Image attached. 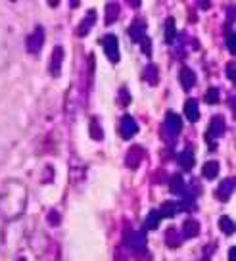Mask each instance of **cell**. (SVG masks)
<instances>
[{
    "instance_id": "cell-1",
    "label": "cell",
    "mask_w": 236,
    "mask_h": 261,
    "mask_svg": "<svg viewBox=\"0 0 236 261\" xmlns=\"http://www.w3.org/2000/svg\"><path fill=\"white\" fill-rule=\"evenodd\" d=\"M29 192L19 179H4L0 182V219L17 221L27 210Z\"/></svg>"
},
{
    "instance_id": "cell-2",
    "label": "cell",
    "mask_w": 236,
    "mask_h": 261,
    "mask_svg": "<svg viewBox=\"0 0 236 261\" xmlns=\"http://www.w3.org/2000/svg\"><path fill=\"white\" fill-rule=\"evenodd\" d=\"M14 58V35L8 25H0V71L6 69Z\"/></svg>"
},
{
    "instance_id": "cell-3",
    "label": "cell",
    "mask_w": 236,
    "mask_h": 261,
    "mask_svg": "<svg viewBox=\"0 0 236 261\" xmlns=\"http://www.w3.org/2000/svg\"><path fill=\"white\" fill-rule=\"evenodd\" d=\"M125 246L133 250L137 255L146 253V234L144 230H135V228H127L125 230Z\"/></svg>"
},
{
    "instance_id": "cell-4",
    "label": "cell",
    "mask_w": 236,
    "mask_h": 261,
    "mask_svg": "<svg viewBox=\"0 0 236 261\" xmlns=\"http://www.w3.org/2000/svg\"><path fill=\"white\" fill-rule=\"evenodd\" d=\"M129 31H130V37L142 44L144 54H150V39L146 37V23H144V19H135Z\"/></svg>"
},
{
    "instance_id": "cell-5",
    "label": "cell",
    "mask_w": 236,
    "mask_h": 261,
    "mask_svg": "<svg viewBox=\"0 0 236 261\" xmlns=\"http://www.w3.org/2000/svg\"><path fill=\"white\" fill-rule=\"evenodd\" d=\"M102 46H104V54L108 56V60L112 64H117L119 62V41L115 35H106L102 39Z\"/></svg>"
},
{
    "instance_id": "cell-6",
    "label": "cell",
    "mask_w": 236,
    "mask_h": 261,
    "mask_svg": "<svg viewBox=\"0 0 236 261\" xmlns=\"http://www.w3.org/2000/svg\"><path fill=\"white\" fill-rule=\"evenodd\" d=\"M42 46H44V29L39 25V27H35V31H31V35L27 37V52H29V54H39Z\"/></svg>"
},
{
    "instance_id": "cell-7",
    "label": "cell",
    "mask_w": 236,
    "mask_h": 261,
    "mask_svg": "<svg viewBox=\"0 0 236 261\" xmlns=\"http://www.w3.org/2000/svg\"><path fill=\"white\" fill-rule=\"evenodd\" d=\"M62 65H64V48H62V46H54L52 56H50V64H48L50 75H52V77H60Z\"/></svg>"
},
{
    "instance_id": "cell-8",
    "label": "cell",
    "mask_w": 236,
    "mask_h": 261,
    "mask_svg": "<svg viewBox=\"0 0 236 261\" xmlns=\"http://www.w3.org/2000/svg\"><path fill=\"white\" fill-rule=\"evenodd\" d=\"M165 130H167V135L171 139L179 137V133L182 130V119H180V115H177L175 112H169V114L165 115Z\"/></svg>"
},
{
    "instance_id": "cell-9",
    "label": "cell",
    "mask_w": 236,
    "mask_h": 261,
    "mask_svg": "<svg viewBox=\"0 0 236 261\" xmlns=\"http://www.w3.org/2000/svg\"><path fill=\"white\" fill-rule=\"evenodd\" d=\"M142 160H144V148L140 146H130L127 150V154H125V165L129 169H137L142 163Z\"/></svg>"
},
{
    "instance_id": "cell-10",
    "label": "cell",
    "mask_w": 236,
    "mask_h": 261,
    "mask_svg": "<svg viewBox=\"0 0 236 261\" xmlns=\"http://www.w3.org/2000/svg\"><path fill=\"white\" fill-rule=\"evenodd\" d=\"M139 133V123L135 121L130 115H123L121 119V135L123 139H133Z\"/></svg>"
},
{
    "instance_id": "cell-11",
    "label": "cell",
    "mask_w": 236,
    "mask_h": 261,
    "mask_svg": "<svg viewBox=\"0 0 236 261\" xmlns=\"http://www.w3.org/2000/svg\"><path fill=\"white\" fill-rule=\"evenodd\" d=\"M223 130H225V119H223V115H215L209 123V130H207V139L209 140H215L219 139L221 135H223Z\"/></svg>"
},
{
    "instance_id": "cell-12",
    "label": "cell",
    "mask_w": 236,
    "mask_h": 261,
    "mask_svg": "<svg viewBox=\"0 0 236 261\" xmlns=\"http://www.w3.org/2000/svg\"><path fill=\"white\" fill-rule=\"evenodd\" d=\"M94 23H96V12H94V10H89L85 19H83L81 23H79V27H77V35H79V37H87Z\"/></svg>"
},
{
    "instance_id": "cell-13",
    "label": "cell",
    "mask_w": 236,
    "mask_h": 261,
    "mask_svg": "<svg viewBox=\"0 0 236 261\" xmlns=\"http://www.w3.org/2000/svg\"><path fill=\"white\" fill-rule=\"evenodd\" d=\"M179 81L185 90H190L196 85V73L190 67H180L179 71Z\"/></svg>"
},
{
    "instance_id": "cell-14",
    "label": "cell",
    "mask_w": 236,
    "mask_h": 261,
    "mask_svg": "<svg viewBox=\"0 0 236 261\" xmlns=\"http://www.w3.org/2000/svg\"><path fill=\"white\" fill-rule=\"evenodd\" d=\"M232 192H234V179H225L217 188V198L221 202H227L228 198L232 196Z\"/></svg>"
},
{
    "instance_id": "cell-15",
    "label": "cell",
    "mask_w": 236,
    "mask_h": 261,
    "mask_svg": "<svg viewBox=\"0 0 236 261\" xmlns=\"http://www.w3.org/2000/svg\"><path fill=\"white\" fill-rule=\"evenodd\" d=\"M198 232H200V223L196 219H187L182 223V232H180L182 238H194L198 237Z\"/></svg>"
},
{
    "instance_id": "cell-16",
    "label": "cell",
    "mask_w": 236,
    "mask_h": 261,
    "mask_svg": "<svg viewBox=\"0 0 236 261\" xmlns=\"http://www.w3.org/2000/svg\"><path fill=\"white\" fill-rule=\"evenodd\" d=\"M185 115H187L188 121H198V117H200V108H198V102H196L194 98H190L187 100V104H185Z\"/></svg>"
},
{
    "instance_id": "cell-17",
    "label": "cell",
    "mask_w": 236,
    "mask_h": 261,
    "mask_svg": "<svg viewBox=\"0 0 236 261\" xmlns=\"http://www.w3.org/2000/svg\"><path fill=\"white\" fill-rule=\"evenodd\" d=\"M142 77H144V81H146L150 87H155V85L160 83V73H158V67H155L154 64H148L146 67H144Z\"/></svg>"
},
{
    "instance_id": "cell-18",
    "label": "cell",
    "mask_w": 236,
    "mask_h": 261,
    "mask_svg": "<svg viewBox=\"0 0 236 261\" xmlns=\"http://www.w3.org/2000/svg\"><path fill=\"white\" fill-rule=\"evenodd\" d=\"M180 242H182V237H180V232L177 228H167V232H165V244L169 246V248H179Z\"/></svg>"
},
{
    "instance_id": "cell-19",
    "label": "cell",
    "mask_w": 236,
    "mask_h": 261,
    "mask_svg": "<svg viewBox=\"0 0 236 261\" xmlns=\"http://www.w3.org/2000/svg\"><path fill=\"white\" fill-rule=\"evenodd\" d=\"M177 162H179V165L182 169H192V165H194V154H192V150L190 148L182 150L179 154V158H177Z\"/></svg>"
},
{
    "instance_id": "cell-20",
    "label": "cell",
    "mask_w": 236,
    "mask_h": 261,
    "mask_svg": "<svg viewBox=\"0 0 236 261\" xmlns=\"http://www.w3.org/2000/svg\"><path fill=\"white\" fill-rule=\"evenodd\" d=\"M117 17H119V4L117 2H110L106 6V23L108 25L115 23Z\"/></svg>"
},
{
    "instance_id": "cell-21",
    "label": "cell",
    "mask_w": 236,
    "mask_h": 261,
    "mask_svg": "<svg viewBox=\"0 0 236 261\" xmlns=\"http://www.w3.org/2000/svg\"><path fill=\"white\" fill-rule=\"evenodd\" d=\"M217 173H219V163L217 162H205L204 163V169H202V175H204L205 179H215L217 177Z\"/></svg>"
},
{
    "instance_id": "cell-22",
    "label": "cell",
    "mask_w": 236,
    "mask_h": 261,
    "mask_svg": "<svg viewBox=\"0 0 236 261\" xmlns=\"http://www.w3.org/2000/svg\"><path fill=\"white\" fill-rule=\"evenodd\" d=\"M158 212H160V215H162V217H175V215H177V212H179V205L173 204V202H169V204H163Z\"/></svg>"
},
{
    "instance_id": "cell-23",
    "label": "cell",
    "mask_w": 236,
    "mask_h": 261,
    "mask_svg": "<svg viewBox=\"0 0 236 261\" xmlns=\"http://www.w3.org/2000/svg\"><path fill=\"white\" fill-rule=\"evenodd\" d=\"M219 228L225 232V234H232V232H234V221L225 215V217H221L219 219Z\"/></svg>"
},
{
    "instance_id": "cell-24",
    "label": "cell",
    "mask_w": 236,
    "mask_h": 261,
    "mask_svg": "<svg viewBox=\"0 0 236 261\" xmlns=\"http://www.w3.org/2000/svg\"><path fill=\"white\" fill-rule=\"evenodd\" d=\"M175 35H177V31H175V19L169 17V19L165 21V41L173 42L175 41Z\"/></svg>"
},
{
    "instance_id": "cell-25",
    "label": "cell",
    "mask_w": 236,
    "mask_h": 261,
    "mask_svg": "<svg viewBox=\"0 0 236 261\" xmlns=\"http://www.w3.org/2000/svg\"><path fill=\"white\" fill-rule=\"evenodd\" d=\"M160 221H162V215H160L158 210H155V212H150V215H148V219H146V228H155L160 225Z\"/></svg>"
},
{
    "instance_id": "cell-26",
    "label": "cell",
    "mask_w": 236,
    "mask_h": 261,
    "mask_svg": "<svg viewBox=\"0 0 236 261\" xmlns=\"http://www.w3.org/2000/svg\"><path fill=\"white\" fill-rule=\"evenodd\" d=\"M90 135H92V139H94V140L104 139L102 129H100V125H98V119H92V121H90Z\"/></svg>"
},
{
    "instance_id": "cell-27",
    "label": "cell",
    "mask_w": 236,
    "mask_h": 261,
    "mask_svg": "<svg viewBox=\"0 0 236 261\" xmlns=\"http://www.w3.org/2000/svg\"><path fill=\"white\" fill-rule=\"evenodd\" d=\"M62 257H60V248H58V244H52L48 248V252H46V257H44V261H60Z\"/></svg>"
},
{
    "instance_id": "cell-28",
    "label": "cell",
    "mask_w": 236,
    "mask_h": 261,
    "mask_svg": "<svg viewBox=\"0 0 236 261\" xmlns=\"http://www.w3.org/2000/svg\"><path fill=\"white\" fill-rule=\"evenodd\" d=\"M171 190L173 192H185V182H182V177L180 175H175L171 180Z\"/></svg>"
},
{
    "instance_id": "cell-29",
    "label": "cell",
    "mask_w": 236,
    "mask_h": 261,
    "mask_svg": "<svg viewBox=\"0 0 236 261\" xmlns=\"http://www.w3.org/2000/svg\"><path fill=\"white\" fill-rule=\"evenodd\" d=\"M205 102L207 104H217L219 102V90L217 89H209L205 92Z\"/></svg>"
},
{
    "instance_id": "cell-30",
    "label": "cell",
    "mask_w": 236,
    "mask_h": 261,
    "mask_svg": "<svg viewBox=\"0 0 236 261\" xmlns=\"http://www.w3.org/2000/svg\"><path fill=\"white\" fill-rule=\"evenodd\" d=\"M227 48L230 50V54H234V33H227Z\"/></svg>"
},
{
    "instance_id": "cell-31",
    "label": "cell",
    "mask_w": 236,
    "mask_h": 261,
    "mask_svg": "<svg viewBox=\"0 0 236 261\" xmlns=\"http://www.w3.org/2000/svg\"><path fill=\"white\" fill-rule=\"evenodd\" d=\"M227 75L230 81H234V64H228L227 65Z\"/></svg>"
},
{
    "instance_id": "cell-32",
    "label": "cell",
    "mask_w": 236,
    "mask_h": 261,
    "mask_svg": "<svg viewBox=\"0 0 236 261\" xmlns=\"http://www.w3.org/2000/svg\"><path fill=\"white\" fill-rule=\"evenodd\" d=\"M56 215H58L56 212H50L48 219H50V223H52V225H58V217H56Z\"/></svg>"
},
{
    "instance_id": "cell-33",
    "label": "cell",
    "mask_w": 236,
    "mask_h": 261,
    "mask_svg": "<svg viewBox=\"0 0 236 261\" xmlns=\"http://www.w3.org/2000/svg\"><path fill=\"white\" fill-rule=\"evenodd\" d=\"M228 261H236V248L232 246L230 252H228Z\"/></svg>"
},
{
    "instance_id": "cell-34",
    "label": "cell",
    "mask_w": 236,
    "mask_h": 261,
    "mask_svg": "<svg viewBox=\"0 0 236 261\" xmlns=\"http://www.w3.org/2000/svg\"><path fill=\"white\" fill-rule=\"evenodd\" d=\"M16 261H27V259H25V257H17Z\"/></svg>"
}]
</instances>
